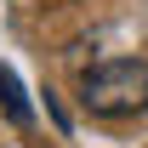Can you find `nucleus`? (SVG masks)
Returning <instances> with one entry per match:
<instances>
[{
    "label": "nucleus",
    "instance_id": "f257e3e1",
    "mask_svg": "<svg viewBox=\"0 0 148 148\" xmlns=\"http://www.w3.org/2000/svg\"><path fill=\"white\" fill-rule=\"evenodd\" d=\"M80 103L97 120H131L148 108V63L143 57H108L80 74Z\"/></svg>",
    "mask_w": 148,
    "mask_h": 148
},
{
    "label": "nucleus",
    "instance_id": "f03ea898",
    "mask_svg": "<svg viewBox=\"0 0 148 148\" xmlns=\"http://www.w3.org/2000/svg\"><path fill=\"white\" fill-rule=\"evenodd\" d=\"M0 103H6V120L12 125H34V108H29V97H23V86H17V74L0 63Z\"/></svg>",
    "mask_w": 148,
    "mask_h": 148
}]
</instances>
